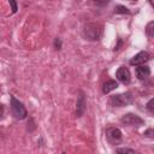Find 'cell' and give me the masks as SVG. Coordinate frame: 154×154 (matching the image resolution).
I'll return each mask as SVG.
<instances>
[{
  "label": "cell",
  "instance_id": "obj_8",
  "mask_svg": "<svg viewBox=\"0 0 154 154\" xmlns=\"http://www.w3.org/2000/svg\"><path fill=\"white\" fill-rule=\"evenodd\" d=\"M87 108V102H85V96L83 91L78 93V97H77V102H76V116L77 117H82L85 112Z\"/></svg>",
  "mask_w": 154,
  "mask_h": 154
},
{
  "label": "cell",
  "instance_id": "obj_6",
  "mask_svg": "<svg viewBox=\"0 0 154 154\" xmlns=\"http://www.w3.org/2000/svg\"><path fill=\"white\" fill-rule=\"evenodd\" d=\"M149 60H150V54L148 52H146V51H141L135 57H132V59L130 60V65H132V66H141V65H144Z\"/></svg>",
  "mask_w": 154,
  "mask_h": 154
},
{
  "label": "cell",
  "instance_id": "obj_9",
  "mask_svg": "<svg viewBox=\"0 0 154 154\" xmlns=\"http://www.w3.org/2000/svg\"><path fill=\"white\" fill-rule=\"evenodd\" d=\"M136 76L140 81H144L150 76V67L148 65H141L136 67Z\"/></svg>",
  "mask_w": 154,
  "mask_h": 154
},
{
  "label": "cell",
  "instance_id": "obj_11",
  "mask_svg": "<svg viewBox=\"0 0 154 154\" xmlns=\"http://www.w3.org/2000/svg\"><path fill=\"white\" fill-rule=\"evenodd\" d=\"M146 34L149 38H153L154 36V22H149L147 24V28H146Z\"/></svg>",
  "mask_w": 154,
  "mask_h": 154
},
{
  "label": "cell",
  "instance_id": "obj_5",
  "mask_svg": "<svg viewBox=\"0 0 154 154\" xmlns=\"http://www.w3.org/2000/svg\"><path fill=\"white\" fill-rule=\"evenodd\" d=\"M106 137H107V140H108L111 143L116 144V143H118V142L122 141L123 134H122L120 129L114 128V126H111V128H107V129H106Z\"/></svg>",
  "mask_w": 154,
  "mask_h": 154
},
{
  "label": "cell",
  "instance_id": "obj_1",
  "mask_svg": "<svg viewBox=\"0 0 154 154\" xmlns=\"http://www.w3.org/2000/svg\"><path fill=\"white\" fill-rule=\"evenodd\" d=\"M102 36V25L95 22L84 24L83 26V37L88 41H99Z\"/></svg>",
  "mask_w": 154,
  "mask_h": 154
},
{
  "label": "cell",
  "instance_id": "obj_17",
  "mask_svg": "<svg viewBox=\"0 0 154 154\" xmlns=\"http://www.w3.org/2000/svg\"><path fill=\"white\" fill-rule=\"evenodd\" d=\"M144 135H146L147 137H149V138H153V129H148V130L144 132Z\"/></svg>",
  "mask_w": 154,
  "mask_h": 154
},
{
  "label": "cell",
  "instance_id": "obj_14",
  "mask_svg": "<svg viewBox=\"0 0 154 154\" xmlns=\"http://www.w3.org/2000/svg\"><path fill=\"white\" fill-rule=\"evenodd\" d=\"M61 46H63L61 40H60L59 37H57V38L54 40V48H55L57 51H59V49H61Z\"/></svg>",
  "mask_w": 154,
  "mask_h": 154
},
{
  "label": "cell",
  "instance_id": "obj_18",
  "mask_svg": "<svg viewBox=\"0 0 154 154\" xmlns=\"http://www.w3.org/2000/svg\"><path fill=\"white\" fill-rule=\"evenodd\" d=\"M123 43V41H122V38H118V45L114 47V51H118L119 49V47H120V45Z\"/></svg>",
  "mask_w": 154,
  "mask_h": 154
},
{
  "label": "cell",
  "instance_id": "obj_3",
  "mask_svg": "<svg viewBox=\"0 0 154 154\" xmlns=\"http://www.w3.org/2000/svg\"><path fill=\"white\" fill-rule=\"evenodd\" d=\"M11 112H12V116L18 120H23L28 116V112L24 105L19 100H17L14 96H11Z\"/></svg>",
  "mask_w": 154,
  "mask_h": 154
},
{
  "label": "cell",
  "instance_id": "obj_15",
  "mask_svg": "<svg viewBox=\"0 0 154 154\" xmlns=\"http://www.w3.org/2000/svg\"><path fill=\"white\" fill-rule=\"evenodd\" d=\"M153 103H154V99H150V100L148 101V103H147V109L149 111V113H150V114H153V113H154V108H153Z\"/></svg>",
  "mask_w": 154,
  "mask_h": 154
},
{
  "label": "cell",
  "instance_id": "obj_20",
  "mask_svg": "<svg viewBox=\"0 0 154 154\" xmlns=\"http://www.w3.org/2000/svg\"><path fill=\"white\" fill-rule=\"evenodd\" d=\"M1 137H2V136H1V132H0V141H1Z\"/></svg>",
  "mask_w": 154,
  "mask_h": 154
},
{
  "label": "cell",
  "instance_id": "obj_13",
  "mask_svg": "<svg viewBox=\"0 0 154 154\" xmlns=\"http://www.w3.org/2000/svg\"><path fill=\"white\" fill-rule=\"evenodd\" d=\"M116 13H130V10L125 6H122V5H118L116 6V10H114Z\"/></svg>",
  "mask_w": 154,
  "mask_h": 154
},
{
  "label": "cell",
  "instance_id": "obj_2",
  "mask_svg": "<svg viewBox=\"0 0 154 154\" xmlns=\"http://www.w3.org/2000/svg\"><path fill=\"white\" fill-rule=\"evenodd\" d=\"M134 102V95L130 91L112 95L109 99V105L113 107H124L128 105H131Z\"/></svg>",
  "mask_w": 154,
  "mask_h": 154
},
{
  "label": "cell",
  "instance_id": "obj_16",
  "mask_svg": "<svg viewBox=\"0 0 154 154\" xmlns=\"http://www.w3.org/2000/svg\"><path fill=\"white\" fill-rule=\"evenodd\" d=\"M10 6L12 7V12L16 13L17 10H18V8H17V4H16V1H10Z\"/></svg>",
  "mask_w": 154,
  "mask_h": 154
},
{
  "label": "cell",
  "instance_id": "obj_19",
  "mask_svg": "<svg viewBox=\"0 0 154 154\" xmlns=\"http://www.w3.org/2000/svg\"><path fill=\"white\" fill-rule=\"evenodd\" d=\"M2 116H4V106L0 103V119L2 118Z\"/></svg>",
  "mask_w": 154,
  "mask_h": 154
},
{
  "label": "cell",
  "instance_id": "obj_7",
  "mask_svg": "<svg viewBox=\"0 0 154 154\" xmlns=\"http://www.w3.org/2000/svg\"><path fill=\"white\" fill-rule=\"evenodd\" d=\"M116 77H117V79H118L119 82H122L123 84H129L130 81H131V73H130L129 69L125 67V66H120V67L117 70Z\"/></svg>",
  "mask_w": 154,
  "mask_h": 154
},
{
  "label": "cell",
  "instance_id": "obj_21",
  "mask_svg": "<svg viewBox=\"0 0 154 154\" xmlns=\"http://www.w3.org/2000/svg\"><path fill=\"white\" fill-rule=\"evenodd\" d=\"M63 154H65V153H63Z\"/></svg>",
  "mask_w": 154,
  "mask_h": 154
},
{
  "label": "cell",
  "instance_id": "obj_12",
  "mask_svg": "<svg viewBox=\"0 0 154 154\" xmlns=\"http://www.w3.org/2000/svg\"><path fill=\"white\" fill-rule=\"evenodd\" d=\"M116 154H135V150L128 147H122V148H117Z\"/></svg>",
  "mask_w": 154,
  "mask_h": 154
},
{
  "label": "cell",
  "instance_id": "obj_4",
  "mask_svg": "<svg viewBox=\"0 0 154 154\" xmlns=\"http://www.w3.org/2000/svg\"><path fill=\"white\" fill-rule=\"evenodd\" d=\"M120 122H122L123 124H125V125L137 126V128L144 125V120H143L140 116H137V114H135V113H126V114H124V116L120 118Z\"/></svg>",
  "mask_w": 154,
  "mask_h": 154
},
{
  "label": "cell",
  "instance_id": "obj_10",
  "mask_svg": "<svg viewBox=\"0 0 154 154\" xmlns=\"http://www.w3.org/2000/svg\"><path fill=\"white\" fill-rule=\"evenodd\" d=\"M118 88V82L117 81H113V79H109V81H106L102 85V93L103 94H108L111 93L112 90L117 89Z\"/></svg>",
  "mask_w": 154,
  "mask_h": 154
}]
</instances>
